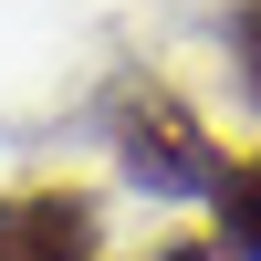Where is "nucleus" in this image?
Wrapping results in <instances>:
<instances>
[{"mask_svg": "<svg viewBox=\"0 0 261 261\" xmlns=\"http://www.w3.org/2000/svg\"><path fill=\"white\" fill-rule=\"evenodd\" d=\"M105 136H115V167L146 188V199H209L220 188V146H209V125L188 115L167 84H115V105H105Z\"/></svg>", "mask_w": 261, "mask_h": 261, "instance_id": "1", "label": "nucleus"}, {"mask_svg": "<svg viewBox=\"0 0 261 261\" xmlns=\"http://www.w3.org/2000/svg\"><path fill=\"white\" fill-rule=\"evenodd\" d=\"M0 261H105L94 199H84L73 178L11 188V199H0Z\"/></svg>", "mask_w": 261, "mask_h": 261, "instance_id": "2", "label": "nucleus"}, {"mask_svg": "<svg viewBox=\"0 0 261 261\" xmlns=\"http://www.w3.org/2000/svg\"><path fill=\"white\" fill-rule=\"evenodd\" d=\"M209 241H220V261H261V146L251 157H220V188H209Z\"/></svg>", "mask_w": 261, "mask_h": 261, "instance_id": "3", "label": "nucleus"}, {"mask_svg": "<svg viewBox=\"0 0 261 261\" xmlns=\"http://www.w3.org/2000/svg\"><path fill=\"white\" fill-rule=\"evenodd\" d=\"M230 63H241V94L261 105V0H230Z\"/></svg>", "mask_w": 261, "mask_h": 261, "instance_id": "4", "label": "nucleus"}, {"mask_svg": "<svg viewBox=\"0 0 261 261\" xmlns=\"http://www.w3.org/2000/svg\"><path fill=\"white\" fill-rule=\"evenodd\" d=\"M157 261H220V241H167Z\"/></svg>", "mask_w": 261, "mask_h": 261, "instance_id": "5", "label": "nucleus"}]
</instances>
